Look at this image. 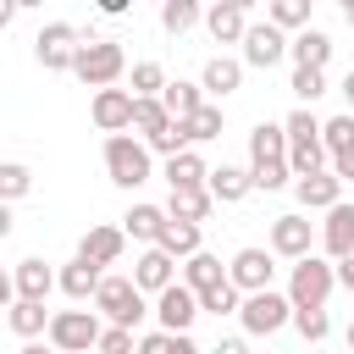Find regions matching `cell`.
Here are the masks:
<instances>
[{
    "label": "cell",
    "mask_w": 354,
    "mask_h": 354,
    "mask_svg": "<svg viewBox=\"0 0 354 354\" xmlns=\"http://www.w3.org/2000/svg\"><path fill=\"white\" fill-rule=\"evenodd\" d=\"M11 227H17L11 221V199H0V238H11Z\"/></svg>",
    "instance_id": "obj_52"
},
{
    "label": "cell",
    "mask_w": 354,
    "mask_h": 354,
    "mask_svg": "<svg viewBox=\"0 0 354 354\" xmlns=\"http://www.w3.org/2000/svg\"><path fill=\"white\" fill-rule=\"evenodd\" d=\"M199 315H205V310H199V293H194L188 282H171V288L155 293V321H160L166 332H188Z\"/></svg>",
    "instance_id": "obj_11"
},
{
    "label": "cell",
    "mask_w": 354,
    "mask_h": 354,
    "mask_svg": "<svg viewBox=\"0 0 354 354\" xmlns=\"http://www.w3.org/2000/svg\"><path fill=\"white\" fill-rule=\"evenodd\" d=\"M22 354H61V348H55V343H39V337H28V343H22Z\"/></svg>",
    "instance_id": "obj_50"
},
{
    "label": "cell",
    "mask_w": 354,
    "mask_h": 354,
    "mask_svg": "<svg viewBox=\"0 0 354 354\" xmlns=\"http://www.w3.org/2000/svg\"><path fill=\"white\" fill-rule=\"evenodd\" d=\"M155 6H160V0H155Z\"/></svg>",
    "instance_id": "obj_61"
},
{
    "label": "cell",
    "mask_w": 354,
    "mask_h": 354,
    "mask_svg": "<svg viewBox=\"0 0 354 354\" xmlns=\"http://www.w3.org/2000/svg\"><path fill=\"white\" fill-rule=\"evenodd\" d=\"M277 254L271 249H238L232 260H227V277H232V288L238 293H260V288H271V277H277V266H271Z\"/></svg>",
    "instance_id": "obj_12"
},
{
    "label": "cell",
    "mask_w": 354,
    "mask_h": 354,
    "mask_svg": "<svg viewBox=\"0 0 354 354\" xmlns=\"http://www.w3.org/2000/svg\"><path fill=\"white\" fill-rule=\"evenodd\" d=\"M304 105H315L321 94H326V66H293V83H288Z\"/></svg>",
    "instance_id": "obj_41"
},
{
    "label": "cell",
    "mask_w": 354,
    "mask_h": 354,
    "mask_svg": "<svg viewBox=\"0 0 354 354\" xmlns=\"http://www.w3.org/2000/svg\"><path fill=\"white\" fill-rule=\"evenodd\" d=\"M144 144H149L155 155H177V149H188V122H183V116H171V122H166L155 138H144Z\"/></svg>",
    "instance_id": "obj_42"
},
{
    "label": "cell",
    "mask_w": 354,
    "mask_h": 354,
    "mask_svg": "<svg viewBox=\"0 0 354 354\" xmlns=\"http://www.w3.org/2000/svg\"><path fill=\"white\" fill-rule=\"evenodd\" d=\"M321 144H326V155H332L326 166H332L343 183H354V111L321 122Z\"/></svg>",
    "instance_id": "obj_14"
},
{
    "label": "cell",
    "mask_w": 354,
    "mask_h": 354,
    "mask_svg": "<svg viewBox=\"0 0 354 354\" xmlns=\"http://www.w3.org/2000/svg\"><path fill=\"white\" fill-rule=\"evenodd\" d=\"M310 354H321V343H315V348H310Z\"/></svg>",
    "instance_id": "obj_58"
},
{
    "label": "cell",
    "mask_w": 354,
    "mask_h": 354,
    "mask_svg": "<svg viewBox=\"0 0 354 354\" xmlns=\"http://www.w3.org/2000/svg\"><path fill=\"white\" fill-rule=\"evenodd\" d=\"M183 282H188L194 293H205V288L227 282V266H221V254H210V249H194V254L183 260Z\"/></svg>",
    "instance_id": "obj_30"
},
{
    "label": "cell",
    "mask_w": 354,
    "mask_h": 354,
    "mask_svg": "<svg viewBox=\"0 0 354 354\" xmlns=\"http://www.w3.org/2000/svg\"><path fill=\"white\" fill-rule=\"evenodd\" d=\"M11 299H17V277L0 266V310H11Z\"/></svg>",
    "instance_id": "obj_47"
},
{
    "label": "cell",
    "mask_w": 354,
    "mask_h": 354,
    "mask_svg": "<svg viewBox=\"0 0 354 354\" xmlns=\"http://www.w3.org/2000/svg\"><path fill=\"white\" fill-rule=\"evenodd\" d=\"M88 354H94V348H88Z\"/></svg>",
    "instance_id": "obj_62"
},
{
    "label": "cell",
    "mask_w": 354,
    "mask_h": 354,
    "mask_svg": "<svg viewBox=\"0 0 354 354\" xmlns=\"http://www.w3.org/2000/svg\"><path fill=\"white\" fill-rule=\"evenodd\" d=\"M100 332H105V326H100V310H55L44 337H50L61 354H88V348L100 343Z\"/></svg>",
    "instance_id": "obj_6"
},
{
    "label": "cell",
    "mask_w": 354,
    "mask_h": 354,
    "mask_svg": "<svg viewBox=\"0 0 354 354\" xmlns=\"http://www.w3.org/2000/svg\"><path fill=\"white\" fill-rule=\"evenodd\" d=\"M332 288H337V266L332 260H321V254L293 260V277H288V299L293 304H326Z\"/></svg>",
    "instance_id": "obj_7"
},
{
    "label": "cell",
    "mask_w": 354,
    "mask_h": 354,
    "mask_svg": "<svg viewBox=\"0 0 354 354\" xmlns=\"http://www.w3.org/2000/svg\"><path fill=\"white\" fill-rule=\"evenodd\" d=\"M337 6H343V22L354 28V0H337Z\"/></svg>",
    "instance_id": "obj_54"
},
{
    "label": "cell",
    "mask_w": 354,
    "mask_h": 354,
    "mask_svg": "<svg viewBox=\"0 0 354 354\" xmlns=\"http://www.w3.org/2000/svg\"><path fill=\"white\" fill-rule=\"evenodd\" d=\"M227 6H238V11H254V6H260V0H227Z\"/></svg>",
    "instance_id": "obj_55"
},
{
    "label": "cell",
    "mask_w": 354,
    "mask_h": 354,
    "mask_svg": "<svg viewBox=\"0 0 354 354\" xmlns=\"http://www.w3.org/2000/svg\"><path fill=\"white\" fill-rule=\"evenodd\" d=\"M210 354H249V343H243V337H221Z\"/></svg>",
    "instance_id": "obj_49"
},
{
    "label": "cell",
    "mask_w": 354,
    "mask_h": 354,
    "mask_svg": "<svg viewBox=\"0 0 354 354\" xmlns=\"http://www.w3.org/2000/svg\"><path fill=\"white\" fill-rule=\"evenodd\" d=\"M94 11H100V17H127L133 0H94Z\"/></svg>",
    "instance_id": "obj_46"
},
{
    "label": "cell",
    "mask_w": 354,
    "mask_h": 354,
    "mask_svg": "<svg viewBox=\"0 0 354 354\" xmlns=\"http://www.w3.org/2000/svg\"><path fill=\"white\" fill-rule=\"evenodd\" d=\"M205 188L216 194V205H243V199L254 194V171H249V166H216V171L205 177Z\"/></svg>",
    "instance_id": "obj_19"
},
{
    "label": "cell",
    "mask_w": 354,
    "mask_h": 354,
    "mask_svg": "<svg viewBox=\"0 0 354 354\" xmlns=\"http://www.w3.org/2000/svg\"><path fill=\"white\" fill-rule=\"evenodd\" d=\"M337 88H343V100H348V111H354V66L343 72V83H337Z\"/></svg>",
    "instance_id": "obj_53"
},
{
    "label": "cell",
    "mask_w": 354,
    "mask_h": 354,
    "mask_svg": "<svg viewBox=\"0 0 354 354\" xmlns=\"http://www.w3.org/2000/svg\"><path fill=\"white\" fill-rule=\"evenodd\" d=\"M293 326H299V337H304L310 348L332 337V315H326V304H293Z\"/></svg>",
    "instance_id": "obj_36"
},
{
    "label": "cell",
    "mask_w": 354,
    "mask_h": 354,
    "mask_svg": "<svg viewBox=\"0 0 354 354\" xmlns=\"http://www.w3.org/2000/svg\"><path fill=\"white\" fill-rule=\"evenodd\" d=\"M33 194V171L22 160H0V199H28Z\"/></svg>",
    "instance_id": "obj_40"
},
{
    "label": "cell",
    "mask_w": 354,
    "mask_h": 354,
    "mask_svg": "<svg viewBox=\"0 0 354 354\" xmlns=\"http://www.w3.org/2000/svg\"><path fill=\"white\" fill-rule=\"evenodd\" d=\"M166 88V66L160 61H133V94H160Z\"/></svg>",
    "instance_id": "obj_44"
},
{
    "label": "cell",
    "mask_w": 354,
    "mask_h": 354,
    "mask_svg": "<svg viewBox=\"0 0 354 354\" xmlns=\"http://www.w3.org/2000/svg\"><path fill=\"white\" fill-rule=\"evenodd\" d=\"M238 321H243V332H249V337H271V332H282V326L293 321V299H288V293H277V288L243 293Z\"/></svg>",
    "instance_id": "obj_5"
},
{
    "label": "cell",
    "mask_w": 354,
    "mask_h": 354,
    "mask_svg": "<svg viewBox=\"0 0 354 354\" xmlns=\"http://www.w3.org/2000/svg\"><path fill=\"white\" fill-rule=\"evenodd\" d=\"M293 194H299V205H304V210H332V205L343 199V177H337L332 166H321V171L293 177Z\"/></svg>",
    "instance_id": "obj_15"
},
{
    "label": "cell",
    "mask_w": 354,
    "mask_h": 354,
    "mask_svg": "<svg viewBox=\"0 0 354 354\" xmlns=\"http://www.w3.org/2000/svg\"><path fill=\"white\" fill-rule=\"evenodd\" d=\"M133 282H138L144 293H160V288L177 282V260H171L160 243H144V254L133 260Z\"/></svg>",
    "instance_id": "obj_17"
},
{
    "label": "cell",
    "mask_w": 354,
    "mask_h": 354,
    "mask_svg": "<svg viewBox=\"0 0 354 354\" xmlns=\"http://www.w3.org/2000/svg\"><path fill=\"white\" fill-rule=\"evenodd\" d=\"M266 160H288V127L282 122H254V133H249V166H266Z\"/></svg>",
    "instance_id": "obj_23"
},
{
    "label": "cell",
    "mask_w": 354,
    "mask_h": 354,
    "mask_svg": "<svg viewBox=\"0 0 354 354\" xmlns=\"http://www.w3.org/2000/svg\"><path fill=\"white\" fill-rule=\"evenodd\" d=\"M205 100H210V94H205V83H188V77H177V83H166V88H160V105H166L171 116H194Z\"/></svg>",
    "instance_id": "obj_32"
},
{
    "label": "cell",
    "mask_w": 354,
    "mask_h": 354,
    "mask_svg": "<svg viewBox=\"0 0 354 354\" xmlns=\"http://www.w3.org/2000/svg\"><path fill=\"white\" fill-rule=\"evenodd\" d=\"M77 44H83V33H77L72 22H44V28H39V39H33V55H39V66H44V72H72Z\"/></svg>",
    "instance_id": "obj_8"
},
{
    "label": "cell",
    "mask_w": 354,
    "mask_h": 354,
    "mask_svg": "<svg viewBox=\"0 0 354 354\" xmlns=\"http://www.w3.org/2000/svg\"><path fill=\"white\" fill-rule=\"evenodd\" d=\"M100 277H105V266H100V260H88V254H72V260L55 271V282H61V293H66L72 304H88V299H94V288H100Z\"/></svg>",
    "instance_id": "obj_16"
},
{
    "label": "cell",
    "mask_w": 354,
    "mask_h": 354,
    "mask_svg": "<svg viewBox=\"0 0 354 354\" xmlns=\"http://www.w3.org/2000/svg\"><path fill=\"white\" fill-rule=\"evenodd\" d=\"M348 293H354V288H348Z\"/></svg>",
    "instance_id": "obj_60"
},
{
    "label": "cell",
    "mask_w": 354,
    "mask_h": 354,
    "mask_svg": "<svg viewBox=\"0 0 354 354\" xmlns=\"http://www.w3.org/2000/svg\"><path fill=\"white\" fill-rule=\"evenodd\" d=\"M133 354H205L188 332H166V326H155V332H144L138 337V348Z\"/></svg>",
    "instance_id": "obj_34"
},
{
    "label": "cell",
    "mask_w": 354,
    "mask_h": 354,
    "mask_svg": "<svg viewBox=\"0 0 354 354\" xmlns=\"http://www.w3.org/2000/svg\"><path fill=\"white\" fill-rule=\"evenodd\" d=\"M17 11H22V6H17V0H0V33H6V28H11V17H17Z\"/></svg>",
    "instance_id": "obj_51"
},
{
    "label": "cell",
    "mask_w": 354,
    "mask_h": 354,
    "mask_svg": "<svg viewBox=\"0 0 354 354\" xmlns=\"http://www.w3.org/2000/svg\"><path fill=\"white\" fill-rule=\"evenodd\" d=\"M133 348H138L133 326H116V321H111V326L100 332V343H94V354H133Z\"/></svg>",
    "instance_id": "obj_45"
},
{
    "label": "cell",
    "mask_w": 354,
    "mask_h": 354,
    "mask_svg": "<svg viewBox=\"0 0 354 354\" xmlns=\"http://www.w3.org/2000/svg\"><path fill=\"white\" fill-rule=\"evenodd\" d=\"M205 22V0H160V28L166 33H188V28H199Z\"/></svg>",
    "instance_id": "obj_33"
},
{
    "label": "cell",
    "mask_w": 354,
    "mask_h": 354,
    "mask_svg": "<svg viewBox=\"0 0 354 354\" xmlns=\"http://www.w3.org/2000/svg\"><path fill=\"white\" fill-rule=\"evenodd\" d=\"M171 260H188L194 249H205L199 243V221H177V216H166V227H160V238H155Z\"/></svg>",
    "instance_id": "obj_31"
},
{
    "label": "cell",
    "mask_w": 354,
    "mask_h": 354,
    "mask_svg": "<svg viewBox=\"0 0 354 354\" xmlns=\"http://www.w3.org/2000/svg\"><path fill=\"white\" fill-rule=\"evenodd\" d=\"M310 6H315V0H266V17H271L282 33H299V28H310Z\"/></svg>",
    "instance_id": "obj_38"
},
{
    "label": "cell",
    "mask_w": 354,
    "mask_h": 354,
    "mask_svg": "<svg viewBox=\"0 0 354 354\" xmlns=\"http://www.w3.org/2000/svg\"><path fill=\"white\" fill-rule=\"evenodd\" d=\"M188 122V144H210V138H221V127H227V116H221V105H199L194 116H183Z\"/></svg>",
    "instance_id": "obj_37"
},
{
    "label": "cell",
    "mask_w": 354,
    "mask_h": 354,
    "mask_svg": "<svg viewBox=\"0 0 354 354\" xmlns=\"http://www.w3.org/2000/svg\"><path fill=\"white\" fill-rule=\"evenodd\" d=\"M160 227H166V205H149V199H138V205L122 216V232H127V238H138V243H155V238H160Z\"/></svg>",
    "instance_id": "obj_29"
},
{
    "label": "cell",
    "mask_w": 354,
    "mask_h": 354,
    "mask_svg": "<svg viewBox=\"0 0 354 354\" xmlns=\"http://www.w3.org/2000/svg\"><path fill=\"white\" fill-rule=\"evenodd\" d=\"M17 6H22V11H33V6H44V0H17Z\"/></svg>",
    "instance_id": "obj_57"
},
{
    "label": "cell",
    "mask_w": 354,
    "mask_h": 354,
    "mask_svg": "<svg viewBox=\"0 0 354 354\" xmlns=\"http://www.w3.org/2000/svg\"><path fill=\"white\" fill-rule=\"evenodd\" d=\"M166 122H171V111L160 105V94H138V100H133V133H138V138H155Z\"/></svg>",
    "instance_id": "obj_35"
},
{
    "label": "cell",
    "mask_w": 354,
    "mask_h": 354,
    "mask_svg": "<svg viewBox=\"0 0 354 354\" xmlns=\"http://www.w3.org/2000/svg\"><path fill=\"white\" fill-rule=\"evenodd\" d=\"M105 171H111L116 188L133 194V188H144L155 177V149L144 138H133V133H105Z\"/></svg>",
    "instance_id": "obj_1"
},
{
    "label": "cell",
    "mask_w": 354,
    "mask_h": 354,
    "mask_svg": "<svg viewBox=\"0 0 354 354\" xmlns=\"http://www.w3.org/2000/svg\"><path fill=\"white\" fill-rule=\"evenodd\" d=\"M271 254H282V260H304V254H315V221H304L299 210H288V216H277L271 221V243H266Z\"/></svg>",
    "instance_id": "obj_10"
},
{
    "label": "cell",
    "mask_w": 354,
    "mask_h": 354,
    "mask_svg": "<svg viewBox=\"0 0 354 354\" xmlns=\"http://www.w3.org/2000/svg\"><path fill=\"white\" fill-rule=\"evenodd\" d=\"M210 177V166H205V155L188 144V149H177V155H166V188H194V183H205Z\"/></svg>",
    "instance_id": "obj_28"
},
{
    "label": "cell",
    "mask_w": 354,
    "mask_h": 354,
    "mask_svg": "<svg viewBox=\"0 0 354 354\" xmlns=\"http://www.w3.org/2000/svg\"><path fill=\"white\" fill-rule=\"evenodd\" d=\"M11 277H17V299H50V293L61 288V282H55V271H50L39 254L17 260V271H11Z\"/></svg>",
    "instance_id": "obj_25"
},
{
    "label": "cell",
    "mask_w": 354,
    "mask_h": 354,
    "mask_svg": "<svg viewBox=\"0 0 354 354\" xmlns=\"http://www.w3.org/2000/svg\"><path fill=\"white\" fill-rule=\"evenodd\" d=\"M205 28H210L216 44H238L243 28H249V11H238V6H227V0H210V6H205Z\"/></svg>",
    "instance_id": "obj_22"
},
{
    "label": "cell",
    "mask_w": 354,
    "mask_h": 354,
    "mask_svg": "<svg viewBox=\"0 0 354 354\" xmlns=\"http://www.w3.org/2000/svg\"><path fill=\"white\" fill-rule=\"evenodd\" d=\"M249 171H254V188H260V194H277V188L293 183V166H288V160H266V166H249Z\"/></svg>",
    "instance_id": "obj_43"
},
{
    "label": "cell",
    "mask_w": 354,
    "mask_h": 354,
    "mask_svg": "<svg viewBox=\"0 0 354 354\" xmlns=\"http://www.w3.org/2000/svg\"><path fill=\"white\" fill-rule=\"evenodd\" d=\"M105 321H116V326H133L138 332V321L149 315V293L133 282V277H100V288H94V299H88Z\"/></svg>",
    "instance_id": "obj_3"
},
{
    "label": "cell",
    "mask_w": 354,
    "mask_h": 354,
    "mask_svg": "<svg viewBox=\"0 0 354 354\" xmlns=\"http://www.w3.org/2000/svg\"><path fill=\"white\" fill-rule=\"evenodd\" d=\"M122 72H127V50H122V39H83L77 44V61H72V77H83L88 88H111V83H122Z\"/></svg>",
    "instance_id": "obj_2"
},
{
    "label": "cell",
    "mask_w": 354,
    "mask_h": 354,
    "mask_svg": "<svg viewBox=\"0 0 354 354\" xmlns=\"http://www.w3.org/2000/svg\"><path fill=\"white\" fill-rule=\"evenodd\" d=\"M199 83H205V94L227 100V94H238V88H243V61H238V55H210V61H205V72H199Z\"/></svg>",
    "instance_id": "obj_21"
},
{
    "label": "cell",
    "mask_w": 354,
    "mask_h": 354,
    "mask_svg": "<svg viewBox=\"0 0 354 354\" xmlns=\"http://www.w3.org/2000/svg\"><path fill=\"white\" fill-rule=\"evenodd\" d=\"M332 266H337V282L354 288V254H343V260H332Z\"/></svg>",
    "instance_id": "obj_48"
},
{
    "label": "cell",
    "mask_w": 354,
    "mask_h": 354,
    "mask_svg": "<svg viewBox=\"0 0 354 354\" xmlns=\"http://www.w3.org/2000/svg\"><path fill=\"white\" fill-rule=\"evenodd\" d=\"M0 321H6V315H0Z\"/></svg>",
    "instance_id": "obj_59"
},
{
    "label": "cell",
    "mask_w": 354,
    "mask_h": 354,
    "mask_svg": "<svg viewBox=\"0 0 354 354\" xmlns=\"http://www.w3.org/2000/svg\"><path fill=\"white\" fill-rule=\"evenodd\" d=\"M133 100H138V94H133V88H116V83H111V88H94V105H88L94 127H100V133H127V127H133Z\"/></svg>",
    "instance_id": "obj_13"
},
{
    "label": "cell",
    "mask_w": 354,
    "mask_h": 354,
    "mask_svg": "<svg viewBox=\"0 0 354 354\" xmlns=\"http://www.w3.org/2000/svg\"><path fill=\"white\" fill-rule=\"evenodd\" d=\"M210 210H216V194L205 183L171 188V199H166V216H177V221H210Z\"/></svg>",
    "instance_id": "obj_24"
},
{
    "label": "cell",
    "mask_w": 354,
    "mask_h": 354,
    "mask_svg": "<svg viewBox=\"0 0 354 354\" xmlns=\"http://www.w3.org/2000/svg\"><path fill=\"white\" fill-rule=\"evenodd\" d=\"M282 127H288V166H293V177L321 171V166L332 160V155H326V144H321V122H315L304 105H299V111H293Z\"/></svg>",
    "instance_id": "obj_4"
},
{
    "label": "cell",
    "mask_w": 354,
    "mask_h": 354,
    "mask_svg": "<svg viewBox=\"0 0 354 354\" xmlns=\"http://www.w3.org/2000/svg\"><path fill=\"white\" fill-rule=\"evenodd\" d=\"M343 343H348V354H354V321H348V332H343Z\"/></svg>",
    "instance_id": "obj_56"
},
{
    "label": "cell",
    "mask_w": 354,
    "mask_h": 354,
    "mask_svg": "<svg viewBox=\"0 0 354 354\" xmlns=\"http://www.w3.org/2000/svg\"><path fill=\"white\" fill-rule=\"evenodd\" d=\"M288 55H293V66H326V61H332V33L299 28V33L288 39Z\"/></svg>",
    "instance_id": "obj_26"
},
{
    "label": "cell",
    "mask_w": 354,
    "mask_h": 354,
    "mask_svg": "<svg viewBox=\"0 0 354 354\" xmlns=\"http://www.w3.org/2000/svg\"><path fill=\"white\" fill-rule=\"evenodd\" d=\"M122 249H127V232L111 227V221H100V227H88V232L77 238V254H88V260H100V266H116Z\"/></svg>",
    "instance_id": "obj_20"
},
{
    "label": "cell",
    "mask_w": 354,
    "mask_h": 354,
    "mask_svg": "<svg viewBox=\"0 0 354 354\" xmlns=\"http://www.w3.org/2000/svg\"><path fill=\"white\" fill-rule=\"evenodd\" d=\"M238 304H243V293L232 288V277L199 293V310H205V315H238Z\"/></svg>",
    "instance_id": "obj_39"
},
{
    "label": "cell",
    "mask_w": 354,
    "mask_h": 354,
    "mask_svg": "<svg viewBox=\"0 0 354 354\" xmlns=\"http://www.w3.org/2000/svg\"><path fill=\"white\" fill-rule=\"evenodd\" d=\"M238 44H243V55H238V61H243V66H260V72H266V66H277V61L288 55V33H282L271 17H266V22H249Z\"/></svg>",
    "instance_id": "obj_9"
},
{
    "label": "cell",
    "mask_w": 354,
    "mask_h": 354,
    "mask_svg": "<svg viewBox=\"0 0 354 354\" xmlns=\"http://www.w3.org/2000/svg\"><path fill=\"white\" fill-rule=\"evenodd\" d=\"M321 249H326V260H343V254H354V205H332L326 210V221H321Z\"/></svg>",
    "instance_id": "obj_18"
},
{
    "label": "cell",
    "mask_w": 354,
    "mask_h": 354,
    "mask_svg": "<svg viewBox=\"0 0 354 354\" xmlns=\"http://www.w3.org/2000/svg\"><path fill=\"white\" fill-rule=\"evenodd\" d=\"M6 326H11L22 343H28V337H39V332H50V310H44V299H11Z\"/></svg>",
    "instance_id": "obj_27"
}]
</instances>
